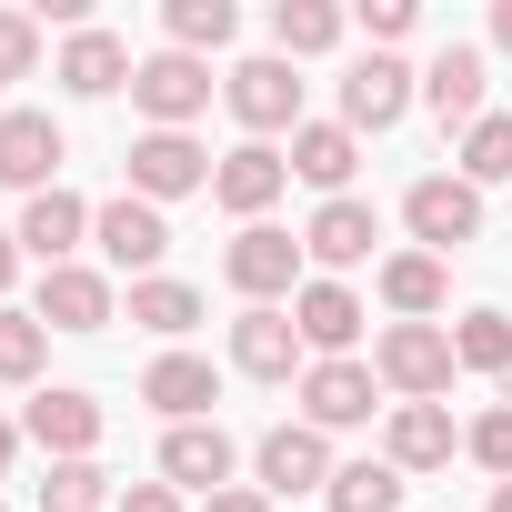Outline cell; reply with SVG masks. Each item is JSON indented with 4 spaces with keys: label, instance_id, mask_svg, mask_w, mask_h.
<instances>
[{
    "label": "cell",
    "instance_id": "1",
    "mask_svg": "<svg viewBox=\"0 0 512 512\" xmlns=\"http://www.w3.org/2000/svg\"><path fill=\"white\" fill-rule=\"evenodd\" d=\"M221 282L241 292V312H262V302H292L302 292V241L282 221H241L231 251H221Z\"/></svg>",
    "mask_w": 512,
    "mask_h": 512
},
{
    "label": "cell",
    "instance_id": "2",
    "mask_svg": "<svg viewBox=\"0 0 512 512\" xmlns=\"http://www.w3.org/2000/svg\"><path fill=\"white\" fill-rule=\"evenodd\" d=\"M372 372H382V392H402V402H442L452 392V332L442 322H392L382 342H372Z\"/></svg>",
    "mask_w": 512,
    "mask_h": 512
},
{
    "label": "cell",
    "instance_id": "3",
    "mask_svg": "<svg viewBox=\"0 0 512 512\" xmlns=\"http://www.w3.org/2000/svg\"><path fill=\"white\" fill-rule=\"evenodd\" d=\"M221 101H231V121H241L251 141H282V131H302V71H292L282 51L241 61V71H221Z\"/></svg>",
    "mask_w": 512,
    "mask_h": 512
},
{
    "label": "cell",
    "instance_id": "4",
    "mask_svg": "<svg viewBox=\"0 0 512 512\" xmlns=\"http://www.w3.org/2000/svg\"><path fill=\"white\" fill-rule=\"evenodd\" d=\"M332 432H312V422H272L262 442H251V482H262L272 502H292V492H332Z\"/></svg>",
    "mask_w": 512,
    "mask_h": 512
},
{
    "label": "cell",
    "instance_id": "5",
    "mask_svg": "<svg viewBox=\"0 0 512 512\" xmlns=\"http://www.w3.org/2000/svg\"><path fill=\"white\" fill-rule=\"evenodd\" d=\"M402 221H412L422 251H442V262H452L462 241H482V191H472L462 171H422V181L402 191Z\"/></svg>",
    "mask_w": 512,
    "mask_h": 512
},
{
    "label": "cell",
    "instance_id": "6",
    "mask_svg": "<svg viewBox=\"0 0 512 512\" xmlns=\"http://www.w3.org/2000/svg\"><path fill=\"white\" fill-rule=\"evenodd\" d=\"M211 61H191V51H151L141 71H131V101H141V121L151 131H191L201 111H211Z\"/></svg>",
    "mask_w": 512,
    "mask_h": 512
},
{
    "label": "cell",
    "instance_id": "7",
    "mask_svg": "<svg viewBox=\"0 0 512 512\" xmlns=\"http://www.w3.org/2000/svg\"><path fill=\"white\" fill-rule=\"evenodd\" d=\"M231 372H241V382H302V372H312V342H302L292 302H262V312L231 322Z\"/></svg>",
    "mask_w": 512,
    "mask_h": 512
},
{
    "label": "cell",
    "instance_id": "8",
    "mask_svg": "<svg viewBox=\"0 0 512 512\" xmlns=\"http://www.w3.org/2000/svg\"><path fill=\"white\" fill-rule=\"evenodd\" d=\"M412 101H422V71H412L402 51H362V61L342 71V131H392Z\"/></svg>",
    "mask_w": 512,
    "mask_h": 512
},
{
    "label": "cell",
    "instance_id": "9",
    "mask_svg": "<svg viewBox=\"0 0 512 512\" xmlns=\"http://www.w3.org/2000/svg\"><path fill=\"white\" fill-rule=\"evenodd\" d=\"M61 161H71V141L51 111H0V191L41 201V191H61Z\"/></svg>",
    "mask_w": 512,
    "mask_h": 512
},
{
    "label": "cell",
    "instance_id": "10",
    "mask_svg": "<svg viewBox=\"0 0 512 512\" xmlns=\"http://www.w3.org/2000/svg\"><path fill=\"white\" fill-rule=\"evenodd\" d=\"M91 241H101V272L151 282V272H161V251H171V221H161L141 191H121V201H101V211H91Z\"/></svg>",
    "mask_w": 512,
    "mask_h": 512
},
{
    "label": "cell",
    "instance_id": "11",
    "mask_svg": "<svg viewBox=\"0 0 512 512\" xmlns=\"http://www.w3.org/2000/svg\"><path fill=\"white\" fill-rule=\"evenodd\" d=\"M211 171H221V161H211L191 131H141V141H131V191H141L151 211H161V201H191V191H211Z\"/></svg>",
    "mask_w": 512,
    "mask_h": 512
},
{
    "label": "cell",
    "instance_id": "12",
    "mask_svg": "<svg viewBox=\"0 0 512 512\" xmlns=\"http://www.w3.org/2000/svg\"><path fill=\"white\" fill-rule=\"evenodd\" d=\"M31 312H41V332H111L121 322V292H111L101 262H61V272H41Z\"/></svg>",
    "mask_w": 512,
    "mask_h": 512
},
{
    "label": "cell",
    "instance_id": "13",
    "mask_svg": "<svg viewBox=\"0 0 512 512\" xmlns=\"http://www.w3.org/2000/svg\"><path fill=\"white\" fill-rule=\"evenodd\" d=\"M292 392H302V422H312V432H362L372 402H382V372L352 352V362H312Z\"/></svg>",
    "mask_w": 512,
    "mask_h": 512
},
{
    "label": "cell",
    "instance_id": "14",
    "mask_svg": "<svg viewBox=\"0 0 512 512\" xmlns=\"http://www.w3.org/2000/svg\"><path fill=\"white\" fill-rule=\"evenodd\" d=\"M101 432H111V412H101L91 392H71V382L31 392V412H21V442H41L51 462H91V452H101Z\"/></svg>",
    "mask_w": 512,
    "mask_h": 512
},
{
    "label": "cell",
    "instance_id": "15",
    "mask_svg": "<svg viewBox=\"0 0 512 512\" xmlns=\"http://www.w3.org/2000/svg\"><path fill=\"white\" fill-rule=\"evenodd\" d=\"M372 241H382V211L362 191H342V201H322L302 221V262H322V282H342L352 262H372Z\"/></svg>",
    "mask_w": 512,
    "mask_h": 512
},
{
    "label": "cell",
    "instance_id": "16",
    "mask_svg": "<svg viewBox=\"0 0 512 512\" xmlns=\"http://www.w3.org/2000/svg\"><path fill=\"white\" fill-rule=\"evenodd\" d=\"M282 191H292V151H272V141H241V151H221V171H211V201H221L231 221H262Z\"/></svg>",
    "mask_w": 512,
    "mask_h": 512
},
{
    "label": "cell",
    "instance_id": "17",
    "mask_svg": "<svg viewBox=\"0 0 512 512\" xmlns=\"http://www.w3.org/2000/svg\"><path fill=\"white\" fill-rule=\"evenodd\" d=\"M292 322H302L312 362H352V342H362V322H372V312H362V292H352V282H322V272H312V282L292 292Z\"/></svg>",
    "mask_w": 512,
    "mask_h": 512
},
{
    "label": "cell",
    "instance_id": "18",
    "mask_svg": "<svg viewBox=\"0 0 512 512\" xmlns=\"http://www.w3.org/2000/svg\"><path fill=\"white\" fill-rule=\"evenodd\" d=\"M231 462H241V452H231L221 422H171V432H161V482H171V492H201V502H211V492H231Z\"/></svg>",
    "mask_w": 512,
    "mask_h": 512
},
{
    "label": "cell",
    "instance_id": "19",
    "mask_svg": "<svg viewBox=\"0 0 512 512\" xmlns=\"http://www.w3.org/2000/svg\"><path fill=\"white\" fill-rule=\"evenodd\" d=\"M11 241L31 251L41 272H61V262H81V241H91V201H81V191H41V201H21Z\"/></svg>",
    "mask_w": 512,
    "mask_h": 512
},
{
    "label": "cell",
    "instance_id": "20",
    "mask_svg": "<svg viewBox=\"0 0 512 512\" xmlns=\"http://www.w3.org/2000/svg\"><path fill=\"white\" fill-rule=\"evenodd\" d=\"M462 452V432H452V412L442 402H392V422H382V462L412 482V472H442Z\"/></svg>",
    "mask_w": 512,
    "mask_h": 512
},
{
    "label": "cell",
    "instance_id": "21",
    "mask_svg": "<svg viewBox=\"0 0 512 512\" xmlns=\"http://www.w3.org/2000/svg\"><path fill=\"white\" fill-rule=\"evenodd\" d=\"M131 71H141V61H131V41H121V31H101V21L61 41V91H71V101H111V91H131Z\"/></svg>",
    "mask_w": 512,
    "mask_h": 512
},
{
    "label": "cell",
    "instance_id": "22",
    "mask_svg": "<svg viewBox=\"0 0 512 512\" xmlns=\"http://www.w3.org/2000/svg\"><path fill=\"white\" fill-rule=\"evenodd\" d=\"M141 402H151L161 422H211V402H221V372H211L201 352H161V362L141 372Z\"/></svg>",
    "mask_w": 512,
    "mask_h": 512
},
{
    "label": "cell",
    "instance_id": "23",
    "mask_svg": "<svg viewBox=\"0 0 512 512\" xmlns=\"http://www.w3.org/2000/svg\"><path fill=\"white\" fill-rule=\"evenodd\" d=\"M482 81H492V61H482L472 41H442V51L422 61V101H432L442 121H462V131L482 121Z\"/></svg>",
    "mask_w": 512,
    "mask_h": 512
},
{
    "label": "cell",
    "instance_id": "24",
    "mask_svg": "<svg viewBox=\"0 0 512 512\" xmlns=\"http://www.w3.org/2000/svg\"><path fill=\"white\" fill-rule=\"evenodd\" d=\"M352 171H362V131H342V121H302L292 131V181H312L322 201H342Z\"/></svg>",
    "mask_w": 512,
    "mask_h": 512
},
{
    "label": "cell",
    "instance_id": "25",
    "mask_svg": "<svg viewBox=\"0 0 512 512\" xmlns=\"http://www.w3.org/2000/svg\"><path fill=\"white\" fill-rule=\"evenodd\" d=\"M382 302H392V322H442L452 262H442V251H392V262H382Z\"/></svg>",
    "mask_w": 512,
    "mask_h": 512
},
{
    "label": "cell",
    "instance_id": "26",
    "mask_svg": "<svg viewBox=\"0 0 512 512\" xmlns=\"http://www.w3.org/2000/svg\"><path fill=\"white\" fill-rule=\"evenodd\" d=\"M342 31H352L342 0H282V11H272V51H282V61H312V51H332Z\"/></svg>",
    "mask_w": 512,
    "mask_h": 512
},
{
    "label": "cell",
    "instance_id": "27",
    "mask_svg": "<svg viewBox=\"0 0 512 512\" xmlns=\"http://www.w3.org/2000/svg\"><path fill=\"white\" fill-rule=\"evenodd\" d=\"M131 322H141L151 342H171V352H181V332L201 322V292H191V282H171V272H151V282H131Z\"/></svg>",
    "mask_w": 512,
    "mask_h": 512
},
{
    "label": "cell",
    "instance_id": "28",
    "mask_svg": "<svg viewBox=\"0 0 512 512\" xmlns=\"http://www.w3.org/2000/svg\"><path fill=\"white\" fill-rule=\"evenodd\" d=\"M402 492H412V482H402V472L372 452V462H342L322 502H332V512H402Z\"/></svg>",
    "mask_w": 512,
    "mask_h": 512
},
{
    "label": "cell",
    "instance_id": "29",
    "mask_svg": "<svg viewBox=\"0 0 512 512\" xmlns=\"http://www.w3.org/2000/svg\"><path fill=\"white\" fill-rule=\"evenodd\" d=\"M161 31H171V51L211 61V51L241 31V11H231V0H171V11H161Z\"/></svg>",
    "mask_w": 512,
    "mask_h": 512
},
{
    "label": "cell",
    "instance_id": "30",
    "mask_svg": "<svg viewBox=\"0 0 512 512\" xmlns=\"http://www.w3.org/2000/svg\"><path fill=\"white\" fill-rule=\"evenodd\" d=\"M452 362H462V372H512V312H492V302L462 312V322H452Z\"/></svg>",
    "mask_w": 512,
    "mask_h": 512
},
{
    "label": "cell",
    "instance_id": "31",
    "mask_svg": "<svg viewBox=\"0 0 512 512\" xmlns=\"http://www.w3.org/2000/svg\"><path fill=\"white\" fill-rule=\"evenodd\" d=\"M111 502H121V482L101 462H51L41 472V512H111Z\"/></svg>",
    "mask_w": 512,
    "mask_h": 512
},
{
    "label": "cell",
    "instance_id": "32",
    "mask_svg": "<svg viewBox=\"0 0 512 512\" xmlns=\"http://www.w3.org/2000/svg\"><path fill=\"white\" fill-rule=\"evenodd\" d=\"M462 181H472V191L512 181V111H482V121L462 131Z\"/></svg>",
    "mask_w": 512,
    "mask_h": 512
},
{
    "label": "cell",
    "instance_id": "33",
    "mask_svg": "<svg viewBox=\"0 0 512 512\" xmlns=\"http://www.w3.org/2000/svg\"><path fill=\"white\" fill-rule=\"evenodd\" d=\"M41 362H51V332H41V312H0V382H41Z\"/></svg>",
    "mask_w": 512,
    "mask_h": 512
},
{
    "label": "cell",
    "instance_id": "34",
    "mask_svg": "<svg viewBox=\"0 0 512 512\" xmlns=\"http://www.w3.org/2000/svg\"><path fill=\"white\" fill-rule=\"evenodd\" d=\"M462 452H472V462H482L492 482H512V402H492V412H482V422L462 432Z\"/></svg>",
    "mask_w": 512,
    "mask_h": 512
},
{
    "label": "cell",
    "instance_id": "35",
    "mask_svg": "<svg viewBox=\"0 0 512 512\" xmlns=\"http://www.w3.org/2000/svg\"><path fill=\"white\" fill-rule=\"evenodd\" d=\"M41 71V11H0V81Z\"/></svg>",
    "mask_w": 512,
    "mask_h": 512
},
{
    "label": "cell",
    "instance_id": "36",
    "mask_svg": "<svg viewBox=\"0 0 512 512\" xmlns=\"http://www.w3.org/2000/svg\"><path fill=\"white\" fill-rule=\"evenodd\" d=\"M412 0H362V31H372V51H392V41H412Z\"/></svg>",
    "mask_w": 512,
    "mask_h": 512
},
{
    "label": "cell",
    "instance_id": "37",
    "mask_svg": "<svg viewBox=\"0 0 512 512\" xmlns=\"http://www.w3.org/2000/svg\"><path fill=\"white\" fill-rule=\"evenodd\" d=\"M111 512H191V502H181L171 482H121V502H111Z\"/></svg>",
    "mask_w": 512,
    "mask_h": 512
},
{
    "label": "cell",
    "instance_id": "38",
    "mask_svg": "<svg viewBox=\"0 0 512 512\" xmlns=\"http://www.w3.org/2000/svg\"><path fill=\"white\" fill-rule=\"evenodd\" d=\"M201 512H272V492H262V482H231V492H211Z\"/></svg>",
    "mask_w": 512,
    "mask_h": 512
},
{
    "label": "cell",
    "instance_id": "39",
    "mask_svg": "<svg viewBox=\"0 0 512 512\" xmlns=\"http://www.w3.org/2000/svg\"><path fill=\"white\" fill-rule=\"evenodd\" d=\"M21 262H31V251H21L11 231H0V312H11V282H21Z\"/></svg>",
    "mask_w": 512,
    "mask_h": 512
},
{
    "label": "cell",
    "instance_id": "40",
    "mask_svg": "<svg viewBox=\"0 0 512 512\" xmlns=\"http://www.w3.org/2000/svg\"><path fill=\"white\" fill-rule=\"evenodd\" d=\"M11 462H21V422H11V412H0V472H11Z\"/></svg>",
    "mask_w": 512,
    "mask_h": 512
},
{
    "label": "cell",
    "instance_id": "41",
    "mask_svg": "<svg viewBox=\"0 0 512 512\" xmlns=\"http://www.w3.org/2000/svg\"><path fill=\"white\" fill-rule=\"evenodd\" d=\"M492 51H512V0H492Z\"/></svg>",
    "mask_w": 512,
    "mask_h": 512
},
{
    "label": "cell",
    "instance_id": "42",
    "mask_svg": "<svg viewBox=\"0 0 512 512\" xmlns=\"http://www.w3.org/2000/svg\"><path fill=\"white\" fill-rule=\"evenodd\" d=\"M482 512H512V482H492V502H482Z\"/></svg>",
    "mask_w": 512,
    "mask_h": 512
}]
</instances>
